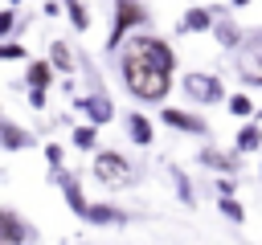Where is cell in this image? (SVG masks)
I'll use <instances>...</instances> for the list:
<instances>
[{
    "label": "cell",
    "instance_id": "603a6c76",
    "mask_svg": "<svg viewBox=\"0 0 262 245\" xmlns=\"http://www.w3.org/2000/svg\"><path fill=\"white\" fill-rule=\"evenodd\" d=\"M12 24H16V8H0V41L12 33Z\"/></svg>",
    "mask_w": 262,
    "mask_h": 245
},
{
    "label": "cell",
    "instance_id": "6da1fadb",
    "mask_svg": "<svg viewBox=\"0 0 262 245\" xmlns=\"http://www.w3.org/2000/svg\"><path fill=\"white\" fill-rule=\"evenodd\" d=\"M172 69H176V53L164 37L139 33V37L123 41L119 74H123V86L139 102H164L172 90Z\"/></svg>",
    "mask_w": 262,
    "mask_h": 245
},
{
    "label": "cell",
    "instance_id": "5bb4252c",
    "mask_svg": "<svg viewBox=\"0 0 262 245\" xmlns=\"http://www.w3.org/2000/svg\"><path fill=\"white\" fill-rule=\"evenodd\" d=\"M254 147H262V122H246L237 131V151H254Z\"/></svg>",
    "mask_w": 262,
    "mask_h": 245
},
{
    "label": "cell",
    "instance_id": "7a4b0ae2",
    "mask_svg": "<svg viewBox=\"0 0 262 245\" xmlns=\"http://www.w3.org/2000/svg\"><path fill=\"white\" fill-rule=\"evenodd\" d=\"M90 172H94V180H98V184H106V188H127V184L135 180V167H131L119 151H98Z\"/></svg>",
    "mask_w": 262,
    "mask_h": 245
},
{
    "label": "cell",
    "instance_id": "9c48e42d",
    "mask_svg": "<svg viewBox=\"0 0 262 245\" xmlns=\"http://www.w3.org/2000/svg\"><path fill=\"white\" fill-rule=\"evenodd\" d=\"M90 225H123L127 220V212H119L115 204H86V212H82Z\"/></svg>",
    "mask_w": 262,
    "mask_h": 245
},
{
    "label": "cell",
    "instance_id": "44dd1931",
    "mask_svg": "<svg viewBox=\"0 0 262 245\" xmlns=\"http://www.w3.org/2000/svg\"><path fill=\"white\" fill-rule=\"evenodd\" d=\"M229 114H237V118H246V114H254V102H250L246 94H233V98H229Z\"/></svg>",
    "mask_w": 262,
    "mask_h": 245
},
{
    "label": "cell",
    "instance_id": "d4e9b609",
    "mask_svg": "<svg viewBox=\"0 0 262 245\" xmlns=\"http://www.w3.org/2000/svg\"><path fill=\"white\" fill-rule=\"evenodd\" d=\"M45 155H49V163H61V147H53V143H49V147H45Z\"/></svg>",
    "mask_w": 262,
    "mask_h": 245
},
{
    "label": "cell",
    "instance_id": "ba28073f",
    "mask_svg": "<svg viewBox=\"0 0 262 245\" xmlns=\"http://www.w3.org/2000/svg\"><path fill=\"white\" fill-rule=\"evenodd\" d=\"M57 184H61V196H66L70 212H74V216H82V212H86V204H90V200L82 196V184H78L74 176H57Z\"/></svg>",
    "mask_w": 262,
    "mask_h": 245
},
{
    "label": "cell",
    "instance_id": "8fae6325",
    "mask_svg": "<svg viewBox=\"0 0 262 245\" xmlns=\"http://www.w3.org/2000/svg\"><path fill=\"white\" fill-rule=\"evenodd\" d=\"M33 139H29V131L25 127H12V122H0V147H8V151H20V147H29Z\"/></svg>",
    "mask_w": 262,
    "mask_h": 245
},
{
    "label": "cell",
    "instance_id": "4316f807",
    "mask_svg": "<svg viewBox=\"0 0 262 245\" xmlns=\"http://www.w3.org/2000/svg\"><path fill=\"white\" fill-rule=\"evenodd\" d=\"M246 4H250V0H233V8H246Z\"/></svg>",
    "mask_w": 262,
    "mask_h": 245
},
{
    "label": "cell",
    "instance_id": "e0dca14e",
    "mask_svg": "<svg viewBox=\"0 0 262 245\" xmlns=\"http://www.w3.org/2000/svg\"><path fill=\"white\" fill-rule=\"evenodd\" d=\"M66 12H70V24H74L78 33H86V29H90V12H86V4H82V0H66Z\"/></svg>",
    "mask_w": 262,
    "mask_h": 245
},
{
    "label": "cell",
    "instance_id": "30bf717a",
    "mask_svg": "<svg viewBox=\"0 0 262 245\" xmlns=\"http://www.w3.org/2000/svg\"><path fill=\"white\" fill-rule=\"evenodd\" d=\"M127 135H131V143H139V147H147V143L156 139V131H151V122H147L143 114H127Z\"/></svg>",
    "mask_w": 262,
    "mask_h": 245
},
{
    "label": "cell",
    "instance_id": "5b68a950",
    "mask_svg": "<svg viewBox=\"0 0 262 245\" xmlns=\"http://www.w3.org/2000/svg\"><path fill=\"white\" fill-rule=\"evenodd\" d=\"M33 229L25 225V216H16L12 208H0V245H29Z\"/></svg>",
    "mask_w": 262,
    "mask_h": 245
},
{
    "label": "cell",
    "instance_id": "52a82bcc",
    "mask_svg": "<svg viewBox=\"0 0 262 245\" xmlns=\"http://www.w3.org/2000/svg\"><path fill=\"white\" fill-rule=\"evenodd\" d=\"M78 110H82L94 127H102V122L115 118V106H111V98H102V94H86V98H78Z\"/></svg>",
    "mask_w": 262,
    "mask_h": 245
},
{
    "label": "cell",
    "instance_id": "7402d4cb",
    "mask_svg": "<svg viewBox=\"0 0 262 245\" xmlns=\"http://www.w3.org/2000/svg\"><path fill=\"white\" fill-rule=\"evenodd\" d=\"M20 57H25L20 41H0V61H20Z\"/></svg>",
    "mask_w": 262,
    "mask_h": 245
},
{
    "label": "cell",
    "instance_id": "d6986e66",
    "mask_svg": "<svg viewBox=\"0 0 262 245\" xmlns=\"http://www.w3.org/2000/svg\"><path fill=\"white\" fill-rule=\"evenodd\" d=\"M94 139H98L94 122H86V127H78V131H74V147H82V151H90V147H94Z\"/></svg>",
    "mask_w": 262,
    "mask_h": 245
},
{
    "label": "cell",
    "instance_id": "ffe728a7",
    "mask_svg": "<svg viewBox=\"0 0 262 245\" xmlns=\"http://www.w3.org/2000/svg\"><path fill=\"white\" fill-rule=\"evenodd\" d=\"M217 208H221V212H225V216H229L233 225H242V220H246V208H242V204H237L233 196H221V204H217Z\"/></svg>",
    "mask_w": 262,
    "mask_h": 245
},
{
    "label": "cell",
    "instance_id": "7c38bea8",
    "mask_svg": "<svg viewBox=\"0 0 262 245\" xmlns=\"http://www.w3.org/2000/svg\"><path fill=\"white\" fill-rule=\"evenodd\" d=\"M201 29H213V12H209V8H192V12L180 20V33H201Z\"/></svg>",
    "mask_w": 262,
    "mask_h": 245
},
{
    "label": "cell",
    "instance_id": "ac0fdd59",
    "mask_svg": "<svg viewBox=\"0 0 262 245\" xmlns=\"http://www.w3.org/2000/svg\"><path fill=\"white\" fill-rule=\"evenodd\" d=\"M213 33H217V41H221L225 49H233V45H237V37H242V33H237V24H225V20H221V24H213Z\"/></svg>",
    "mask_w": 262,
    "mask_h": 245
},
{
    "label": "cell",
    "instance_id": "8992f818",
    "mask_svg": "<svg viewBox=\"0 0 262 245\" xmlns=\"http://www.w3.org/2000/svg\"><path fill=\"white\" fill-rule=\"evenodd\" d=\"M160 114H164L168 127H176V131H184V135H209V122H205L201 114H188V110H176V106H164Z\"/></svg>",
    "mask_w": 262,
    "mask_h": 245
},
{
    "label": "cell",
    "instance_id": "9a60e30c",
    "mask_svg": "<svg viewBox=\"0 0 262 245\" xmlns=\"http://www.w3.org/2000/svg\"><path fill=\"white\" fill-rule=\"evenodd\" d=\"M49 65H53V69H61V74H70V69H74V57H70L66 41H53V49H49Z\"/></svg>",
    "mask_w": 262,
    "mask_h": 245
},
{
    "label": "cell",
    "instance_id": "277c9868",
    "mask_svg": "<svg viewBox=\"0 0 262 245\" xmlns=\"http://www.w3.org/2000/svg\"><path fill=\"white\" fill-rule=\"evenodd\" d=\"M184 94L192 102H221L225 98V86L213 74H184Z\"/></svg>",
    "mask_w": 262,
    "mask_h": 245
},
{
    "label": "cell",
    "instance_id": "2e32d148",
    "mask_svg": "<svg viewBox=\"0 0 262 245\" xmlns=\"http://www.w3.org/2000/svg\"><path fill=\"white\" fill-rule=\"evenodd\" d=\"M201 163L221 167V172H237V159H233V155H221V151H213V147H205V151H201Z\"/></svg>",
    "mask_w": 262,
    "mask_h": 245
},
{
    "label": "cell",
    "instance_id": "83f0119b",
    "mask_svg": "<svg viewBox=\"0 0 262 245\" xmlns=\"http://www.w3.org/2000/svg\"><path fill=\"white\" fill-rule=\"evenodd\" d=\"M8 4H12V8H16V4H20V0H8Z\"/></svg>",
    "mask_w": 262,
    "mask_h": 245
},
{
    "label": "cell",
    "instance_id": "484cf974",
    "mask_svg": "<svg viewBox=\"0 0 262 245\" xmlns=\"http://www.w3.org/2000/svg\"><path fill=\"white\" fill-rule=\"evenodd\" d=\"M217 192L221 196H233V180H217Z\"/></svg>",
    "mask_w": 262,
    "mask_h": 245
},
{
    "label": "cell",
    "instance_id": "4fadbf2b",
    "mask_svg": "<svg viewBox=\"0 0 262 245\" xmlns=\"http://www.w3.org/2000/svg\"><path fill=\"white\" fill-rule=\"evenodd\" d=\"M49 82H53V65L49 61H33L29 65V86L33 90H49Z\"/></svg>",
    "mask_w": 262,
    "mask_h": 245
},
{
    "label": "cell",
    "instance_id": "cb8c5ba5",
    "mask_svg": "<svg viewBox=\"0 0 262 245\" xmlns=\"http://www.w3.org/2000/svg\"><path fill=\"white\" fill-rule=\"evenodd\" d=\"M29 102L33 106H45V90H29Z\"/></svg>",
    "mask_w": 262,
    "mask_h": 245
},
{
    "label": "cell",
    "instance_id": "3957f363",
    "mask_svg": "<svg viewBox=\"0 0 262 245\" xmlns=\"http://www.w3.org/2000/svg\"><path fill=\"white\" fill-rule=\"evenodd\" d=\"M143 20H147V8L139 0H115V24H111V37H106V49H119L127 41V33Z\"/></svg>",
    "mask_w": 262,
    "mask_h": 245
}]
</instances>
